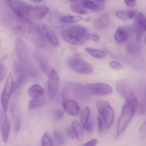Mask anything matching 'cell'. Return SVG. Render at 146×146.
I'll return each instance as SVG.
<instances>
[{
  "mask_svg": "<svg viewBox=\"0 0 146 146\" xmlns=\"http://www.w3.org/2000/svg\"><path fill=\"white\" fill-rule=\"evenodd\" d=\"M89 34L85 28L79 25H73L63 31L61 36L66 42L73 45H83L88 40Z\"/></svg>",
  "mask_w": 146,
  "mask_h": 146,
  "instance_id": "1",
  "label": "cell"
},
{
  "mask_svg": "<svg viewBox=\"0 0 146 146\" xmlns=\"http://www.w3.org/2000/svg\"><path fill=\"white\" fill-rule=\"evenodd\" d=\"M5 2L9 8L18 17L31 26L33 25V23L29 19L31 5L18 0H7Z\"/></svg>",
  "mask_w": 146,
  "mask_h": 146,
  "instance_id": "2",
  "label": "cell"
},
{
  "mask_svg": "<svg viewBox=\"0 0 146 146\" xmlns=\"http://www.w3.org/2000/svg\"><path fill=\"white\" fill-rule=\"evenodd\" d=\"M136 111L130 103H126L123 106L122 113L119 118L117 127L116 136L118 137L127 128L134 117Z\"/></svg>",
  "mask_w": 146,
  "mask_h": 146,
  "instance_id": "3",
  "label": "cell"
},
{
  "mask_svg": "<svg viewBox=\"0 0 146 146\" xmlns=\"http://www.w3.org/2000/svg\"><path fill=\"white\" fill-rule=\"evenodd\" d=\"M116 89L119 93L123 97L126 102L130 103L133 107L136 112L140 104L133 90L128 83L119 81L116 84Z\"/></svg>",
  "mask_w": 146,
  "mask_h": 146,
  "instance_id": "4",
  "label": "cell"
},
{
  "mask_svg": "<svg viewBox=\"0 0 146 146\" xmlns=\"http://www.w3.org/2000/svg\"><path fill=\"white\" fill-rule=\"evenodd\" d=\"M97 110L104 120L105 126L109 129L113 124L114 113L109 103L106 101L99 100L96 102Z\"/></svg>",
  "mask_w": 146,
  "mask_h": 146,
  "instance_id": "5",
  "label": "cell"
},
{
  "mask_svg": "<svg viewBox=\"0 0 146 146\" xmlns=\"http://www.w3.org/2000/svg\"><path fill=\"white\" fill-rule=\"evenodd\" d=\"M82 95H108L112 93V89L110 85L101 83L82 85Z\"/></svg>",
  "mask_w": 146,
  "mask_h": 146,
  "instance_id": "6",
  "label": "cell"
},
{
  "mask_svg": "<svg viewBox=\"0 0 146 146\" xmlns=\"http://www.w3.org/2000/svg\"><path fill=\"white\" fill-rule=\"evenodd\" d=\"M67 64L73 71L79 74L88 75L92 73L93 71L92 65L80 57L70 58L68 60Z\"/></svg>",
  "mask_w": 146,
  "mask_h": 146,
  "instance_id": "7",
  "label": "cell"
},
{
  "mask_svg": "<svg viewBox=\"0 0 146 146\" xmlns=\"http://www.w3.org/2000/svg\"><path fill=\"white\" fill-rule=\"evenodd\" d=\"M35 31L42 39L54 47H58L60 46L59 42L55 34L46 25L38 24L35 27Z\"/></svg>",
  "mask_w": 146,
  "mask_h": 146,
  "instance_id": "8",
  "label": "cell"
},
{
  "mask_svg": "<svg viewBox=\"0 0 146 146\" xmlns=\"http://www.w3.org/2000/svg\"><path fill=\"white\" fill-rule=\"evenodd\" d=\"M15 31L37 46L46 47L47 46V42L40 37L35 31L29 28L23 26H18L15 29Z\"/></svg>",
  "mask_w": 146,
  "mask_h": 146,
  "instance_id": "9",
  "label": "cell"
},
{
  "mask_svg": "<svg viewBox=\"0 0 146 146\" xmlns=\"http://www.w3.org/2000/svg\"><path fill=\"white\" fill-rule=\"evenodd\" d=\"M14 80L11 74L8 76L6 81L5 88L1 95V100L3 111L6 113L8 104L13 92L14 91Z\"/></svg>",
  "mask_w": 146,
  "mask_h": 146,
  "instance_id": "10",
  "label": "cell"
},
{
  "mask_svg": "<svg viewBox=\"0 0 146 146\" xmlns=\"http://www.w3.org/2000/svg\"><path fill=\"white\" fill-rule=\"evenodd\" d=\"M59 84V78L55 70L50 71L48 80V90L49 98L53 99L58 92Z\"/></svg>",
  "mask_w": 146,
  "mask_h": 146,
  "instance_id": "11",
  "label": "cell"
},
{
  "mask_svg": "<svg viewBox=\"0 0 146 146\" xmlns=\"http://www.w3.org/2000/svg\"><path fill=\"white\" fill-rule=\"evenodd\" d=\"M134 24L136 40L138 42L141 40L146 31V19L143 13H139L136 15L134 19Z\"/></svg>",
  "mask_w": 146,
  "mask_h": 146,
  "instance_id": "12",
  "label": "cell"
},
{
  "mask_svg": "<svg viewBox=\"0 0 146 146\" xmlns=\"http://www.w3.org/2000/svg\"><path fill=\"white\" fill-rule=\"evenodd\" d=\"M16 54L20 61L25 62L29 58V49L26 42L20 38L17 39L15 42Z\"/></svg>",
  "mask_w": 146,
  "mask_h": 146,
  "instance_id": "13",
  "label": "cell"
},
{
  "mask_svg": "<svg viewBox=\"0 0 146 146\" xmlns=\"http://www.w3.org/2000/svg\"><path fill=\"white\" fill-rule=\"evenodd\" d=\"M49 12V9L45 5L31 6L29 19L38 20L43 19Z\"/></svg>",
  "mask_w": 146,
  "mask_h": 146,
  "instance_id": "14",
  "label": "cell"
},
{
  "mask_svg": "<svg viewBox=\"0 0 146 146\" xmlns=\"http://www.w3.org/2000/svg\"><path fill=\"white\" fill-rule=\"evenodd\" d=\"M0 127L3 141L4 142L6 143L8 141L10 134V123L6 113L4 111L0 112Z\"/></svg>",
  "mask_w": 146,
  "mask_h": 146,
  "instance_id": "15",
  "label": "cell"
},
{
  "mask_svg": "<svg viewBox=\"0 0 146 146\" xmlns=\"http://www.w3.org/2000/svg\"><path fill=\"white\" fill-rule=\"evenodd\" d=\"M62 106L65 111L72 116L76 115L79 113L80 108L76 102L72 100H64L62 102Z\"/></svg>",
  "mask_w": 146,
  "mask_h": 146,
  "instance_id": "16",
  "label": "cell"
},
{
  "mask_svg": "<svg viewBox=\"0 0 146 146\" xmlns=\"http://www.w3.org/2000/svg\"><path fill=\"white\" fill-rule=\"evenodd\" d=\"M109 22V16L107 14H104L95 21L94 26L96 29H103L108 26Z\"/></svg>",
  "mask_w": 146,
  "mask_h": 146,
  "instance_id": "17",
  "label": "cell"
},
{
  "mask_svg": "<svg viewBox=\"0 0 146 146\" xmlns=\"http://www.w3.org/2000/svg\"><path fill=\"white\" fill-rule=\"evenodd\" d=\"M128 38V31L123 27H118L114 34V38L115 41L120 43L126 40Z\"/></svg>",
  "mask_w": 146,
  "mask_h": 146,
  "instance_id": "18",
  "label": "cell"
},
{
  "mask_svg": "<svg viewBox=\"0 0 146 146\" xmlns=\"http://www.w3.org/2000/svg\"><path fill=\"white\" fill-rule=\"evenodd\" d=\"M45 94L43 88L39 84H35L32 85L28 91V94L33 98L41 97Z\"/></svg>",
  "mask_w": 146,
  "mask_h": 146,
  "instance_id": "19",
  "label": "cell"
},
{
  "mask_svg": "<svg viewBox=\"0 0 146 146\" xmlns=\"http://www.w3.org/2000/svg\"><path fill=\"white\" fill-rule=\"evenodd\" d=\"M72 128L76 139L79 141L83 140L84 137V133L81 124L78 121L74 120L72 124Z\"/></svg>",
  "mask_w": 146,
  "mask_h": 146,
  "instance_id": "20",
  "label": "cell"
},
{
  "mask_svg": "<svg viewBox=\"0 0 146 146\" xmlns=\"http://www.w3.org/2000/svg\"><path fill=\"white\" fill-rule=\"evenodd\" d=\"M85 51L90 56L95 58L102 59L106 58V54L104 51L92 48H85Z\"/></svg>",
  "mask_w": 146,
  "mask_h": 146,
  "instance_id": "21",
  "label": "cell"
},
{
  "mask_svg": "<svg viewBox=\"0 0 146 146\" xmlns=\"http://www.w3.org/2000/svg\"><path fill=\"white\" fill-rule=\"evenodd\" d=\"M70 8L72 12L78 14L86 15L88 13L87 9L84 7L82 4L79 2H72L71 4Z\"/></svg>",
  "mask_w": 146,
  "mask_h": 146,
  "instance_id": "22",
  "label": "cell"
},
{
  "mask_svg": "<svg viewBox=\"0 0 146 146\" xmlns=\"http://www.w3.org/2000/svg\"><path fill=\"white\" fill-rule=\"evenodd\" d=\"M46 102V100L44 97L41 96L38 98H33L30 102L29 108L30 109H32L40 107L45 104Z\"/></svg>",
  "mask_w": 146,
  "mask_h": 146,
  "instance_id": "23",
  "label": "cell"
},
{
  "mask_svg": "<svg viewBox=\"0 0 146 146\" xmlns=\"http://www.w3.org/2000/svg\"><path fill=\"white\" fill-rule=\"evenodd\" d=\"M90 114V110L88 107H86L82 111L80 120L84 128L87 125L90 121L89 120Z\"/></svg>",
  "mask_w": 146,
  "mask_h": 146,
  "instance_id": "24",
  "label": "cell"
},
{
  "mask_svg": "<svg viewBox=\"0 0 146 146\" xmlns=\"http://www.w3.org/2000/svg\"><path fill=\"white\" fill-rule=\"evenodd\" d=\"M82 19V18L79 16H67L61 17L60 21L62 23H73L81 21Z\"/></svg>",
  "mask_w": 146,
  "mask_h": 146,
  "instance_id": "25",
  "label": "cell"
},
{
  "mask_svg": "<svg viewBox=\"0 0 146 146\" xmlns=\"http://www.w3.org/2000/svg\"><path fill=\"white\" fill-rule=\"evenodd\" d=\"M82 5L86 9H89L92 11L98 12L99 10V5L97 1H83Z\"/></svg>",
  "mask_w": 146,
  "mask_h": 146,
  "instance_id": "26",
  "label": "cell"
},
{
  "mask_svg": "<svg viewBox=\"0 0 146 146\" xmlns=\"http://www.w3.org/2000/svg\"><path fill=\"white\" fill-rule=\"evenodd\" d=\"M53 142L48 132L44 133L42 138V146H53Z\"/></svg>",
  "mask_w": 146,
  "mask_h": 146,
  "instance_id": "27",
  "label": "cell"
},
{
  "mask_svg": "<svg viewBox=\"0 0 146 146\" xmlns=\"http://www.w3.org/2000/svg\"><path fill=\"white\" fill-rule=\"evenodd\" d=\"M54 136L57 142L60 144H63L65 142V139L62 133L57 130L54 131Z\"/></svg>",
  "mask_w": 146,
  "mask_h": 146,
  "instance_id": "28",
  "label": "cell"
},
{
  "mask_svg": "<svg viewBox=\"0 0 146 146\" xmlns=\"http://www.w3.org/2000/svg\"><path fill=\"white\" fill-rule=\"evenodd\" d=\"M127 49L128 52L131 54H136L140 52V48L136 44H131L129 45Z\"/></svg>",
  "mask_w": 146,
  "mask_h": 146,
  "instance_id": "29",
  "label": "cell"
},
{
  "mask_svg": "<svg viewBox=\"0 0 146 146\" xmlns=\"http://www.w3.org/2000/svg\"><path fill=\"white\" fill-rule=\"evenodd\" d=\"M40 64L41 68L42 69V71L46 74H49V66L48 63L45 59H41L40 61Z\"/></svg>",
  "mask_w": 146,
  "mask_h": 146,
  "instance_id": "30",
  "label": "cell"
},
{
  "mask_svg": "<svg viewBox=\"0 0 146 146\" xmlns=\"http://www.w3.org/2000/svg\"><path fill=\"white\" fill-rule=\"evenodd\" d=\"M116 15L119 19L123 21H125L129 19L128 11H118L116 12Z\"/></svg>",
  "mask_w": 146,
  "mask_h": 146,
  "instance_id": "31",
  "label": "cell"
},
{
  "mask_svg": "<svg viewBox=\"0 0 146 146\" xmlns=\"http://www.w3.org/2000/svg\"><path fill=\"white\" fill-rule=\"evenodd\" d=\"M7 69L3 64H0V83L4 80L6 76Z\"/></svg>",
  "mask_w": 146,
  "mask_h": 146,
  "instance_id": "32",
  "label": "cell"
},
{
  "mask_svg": "<svg viewBox=\"0 0 146 146\" xmlns=\"http://www.w3.org/2000/svg\"><path fill=\"white\" fill-rule=\"evenodd\" d=\"M98 123V131L100 133H102L104 130L105 124L104 120L100 115H99L97 118Z\"/></svg>",
  "mask_w": 146,
  "mask_h": 146,
  "instance_id": "33",
  "label": "cell"
},
{
  "mask_svg": "<svg viewBox=\"0 0 146 146\" xmlns=\"http://www.w3.org/2000/svg\"><path fill=\"white\" fill-rule=\"evenodd\" d=\"M109 65L111 68L115 70H120L123 67L122 64H120L119 62L114 60L111 61L109 63Z\"/></svg>",
  "mask_w": 146,
  "mask_h": 146,
  "instance_id": "34",
  "label": "cell"
},
{
  "mask_svg": "<svg viewBox=\"0 0 146 146\" xmlns=\"http://www.w3.org/2000/svg\"><path fill=\"white\" fill-rule=\"evenodd\" d=\"M146 122H144L141 126L140 130H139V134H140V137L142 140H144L146 138Z\"/></svg>",
  "mask_w": 146,
  "mask_h": 146,
  "instance_id": "35",
  "label": "cell"
},
{
  "mask_svg": "<svg viewBox=\"0 0 146 146\" xmlns=\"http://www.w3.org/2000/svg\"><path fill=\"white\" fill-rule=\"evenodd\" d=\"M21 118L20 116L18 115L16 119V123H15V131L16 132H19L21 127Z\"/></svg>",
  "mask_w": 146,
  "mask_h": 146,
  "instance_id": "36",
  "label": "cell"
},
{
  "mask_svg": "<svg viewBox=\"0 0 146 146\" xmlns=\"http://www.w3.org/2000/svg\"><path fill=\"white\" fill-rule=\"evenodd\" d=\"M55 119L56 120H60L64 116V112L61 110H58L55 111Z\"/></svg>",
  "mask_w": 146,
  "mask_h": 146,
  "instance_id": "37",
  "label": "cell"
},
{
  "mask_svg": "<svg viewBox=\"0 0 146 146\" xmlns=\"http://www.w3.org/2000/svg\"><path fill=\"white\" fill-rule=\"evenodd\" d=\"M66 133L69 138H71V139H74L75 138V135H74V132H73L72 129L70 128H66Z\"/></svg>",
  "mask_w": 146,
  "mask_h": 146,
  "instance_id": "38",
  "label": "cell"
},
{
  "mask_svg": "<svg viewBox=\"0 0 146 146\" xmlns=\"http://www.w3.org/2000/svg\"><path fill=\"white\" fill-rule=\"evenodd\" d=\"M88 40H91L94 42H97L100 40V37L97 35H89L88 36Z\"/></svg>",
  "mask_w": 146,
  "mask_h": 146,
  "instance_id": "39",
  "label": "cell"
},
{
  "mask_svg": "<svg viewBox=\"0 0 146 146\" xmlns=\"http://www.w3.org/2000/svg\"><path fill=\"white\" fill-rule=\"evenodd\" d=\"M97 143V141L96 139H92L91 141L87 142L84 145L82 146H96Z\"/></svg>",
  "mask_w": 146,
  "mask_h": 146,
  "instance_id": "40",
  "label": "cell"
},
{
  "mask_svg": "<svg viewBox=\"0 0 146 146\" xmlns=\"http://www.w3.org/2000/svg\"><path fill=\"white\" fill-rule=\"evenodd\" d=\"M84 129L88 132H92L93 131V125H92V122L91 121H89L87 125L84 127Z\"/></svg>",
  "mask_w": 146,
  "mask_h": 146,
  "instance_id": "41",
  "label": "cell"
},
{
  "mask_svg": "<svg viewBox=\"0 0 146 146\" xmlns=\"http://www.w3.org/2000/svg\"><path fill=\"white\" fill-rule=\"evenodd\" d=\"M124 2L126 5L130 7L135 6L136 4V1H125Z\"/></svg>",
  "mask_w": 146,
  "mask_h": 146,
  "instance_id": "42",
  "label": "cell"
},
{
  "mask_svg": "<svg viewBox=\"0 0 146 146\" xmlns=\"http://www.w3.org/2000/svg\"><path fill=\"white\" fill-rule=\"evenodd\" d=\"M62 96L63 100L67 99L68 93H67V90L66 89L64 88L63 90V91H62Z\"/></svg>",
  "mask_w": 146,
  "mask_h": 146,
  "instance_id": "43",
  "label": "cell"
},
{
  "mask_svg": "<svg viewBox=\"0 0 146 146\" xmlns=\"http://www.w3.org/2000/svg\"><path fill=\"white\" fill-rule=\"evenodd\" d=\"M128 12V16H129V19H131L133 18L135 15V12L133 11H129Z\"/></svg>",
  "mask_w": 146,
  "mask_h": 146,
  "instance_id": "44",
  "label": "cell"
},
{
  "mask_svg": "<svg viewBox=\"0 0 146 146\" xmlns=\"http://www.w3.org/2000/svg\"><path fill=\"white\" fill-rule=\"evenodd\" d=\"M31 1L35 2V3H40V2H42V1L41 0H31Z\"/></svg>",
  "mask_w": 146,
  "mask_h": 146,
  "instance_id": "45",
  "label": "cell"
},
{
  "mask_svg": "<svg viewBox=\"0 0 146 146\" xmlns=\"http://www.w3.org/2000/svg\"><path fill=\"white\" fill-rule=\"evenodd\" d=\"M0 48H1V46H0Z\"/></svg>",
  "mask_w": 146,
  "mask_h": 146,
  "instance_id": "46",
  "label": "cell"
}]
</instances>
